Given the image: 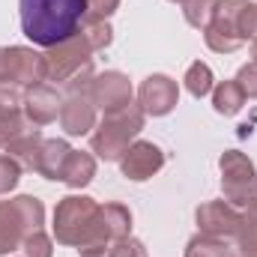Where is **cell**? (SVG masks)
Here are the masks:
<instances>
[{"instance_id": "ffe728a7", "label": "cell", "mask_w": 257, "mask_h": 257, "mask_svg": "<svg viewBox=\"0 0 257 257\" xmlns=\"http://www.w3.org/2000/svg\"><path fill=\"white\" fill-rule=\"evenodd\" d=\"M183 81H186V90L192 93L194 99L209 96L212 87H215V84H212V69L206 63H200V60H194V63L186 69V78H183Z\"/></svg>"}, {"instance_id": "2e32d148", "label": "cell", "mask_w": 257, "mask_h": 257, "mask_svg": "<svg viewBox=\"0 0 257 257\" xmlns=\"http://www.w3.org/2000/svg\"><path fill=\"white\" fill-rule=\"evenodd\" d=\"M42 132L39 128H27L24 135H18L9 147H6V153L21 165V168H27V171H36V159H39V147H42Z\"/></svg>"}, {"instance_id": "30bf717a", "label": "cell", "mask_w": 257, "mask_h": 257, "mask_svg": "<svg viewBox=\"0 0 257 257\" xmlns=\"http://www.w3.org/2000/svg\"><path fill=\"white\" fill-rule=\"evenodd\" d=\"M177 99H180V87L168 75H150L138 87V108L144 114H150V117L171 114L177 108Z\"/></svg>"}, {"instance_id": "8fae6325", "label": "cell", "mask_w": 257, "mask_h": 257, "mask_svg": "<svg viewBox=\"0 0 257 257\" xmlns=\"http://www.w3.org/2000/svg\"><path fill=\"white\" fill-rule=\"evenodd\" d=\"M242 212L227 203V200H209L203 206H197V227L203 236H215V239H236Z\"/></svg>"}, {"instance_id": "e0dca14e", "label": "cell", "mask_w": 257, "mask_h": 257, "mask_svg": "<svg viewBox=\"0 0 257 257\" xmlns=\"http://www.w3.org/2000/svg\"><path fill=\"white\" fill-rule=\"evenodd\" d=\"M93 177H96V159L90 153H75L72 150L63 171V183L69 189H84V186L93 183Z\"/></svg>"}, {"instance_id": "ba28073f", "label": "cell", "mask_w": 257, "mask_h": 257, "mask_svg": "<svg viewBox=\"0 0 257 257\" xmlns=\"http://www.w3.org/2000/svg\"><path fill=\"white\" fill-rule=\"evenodd\" d=\"M0 81L12 87H33L45 81V60L39 51L24 48V45H9L0 48Z\"/></svg>"}, {"instance_id": "83f0119b", "label": "cell", "mask_w": 257, "mask_h": 257, "mask_svg": "<svg viewBox=\"0 0 257 257\" xmlns=\"http://www.w3.org/2000/svg\"><path fill=\"white\" fill-rule=\"evenodd\" d=\"M18 108H24V90L0 81V114H6V111H18Z\"/></svg>"}, {"instance_id": "e575fe53", "label": "cell", "mask_w": 257, "mask_h": 257, "mask_svg": "<svg viewBox=\"0 0 257 257\" xmlns=\"http://www.w3.org/2000/svg\"><path fill=\"white\" fill-rule=\"evenodd\" d=\"M105 257H108V254H105Z\"/></svg>"}, {"instance_id": "277c9868", "label": "cell", "mask_w": 257, "mask_h": 257, "mask_svg": "<svg viewBox=\"0 0 257 257\" xmlns=\"http://www.w3.org/2000/svg\"><path fill=\"white\" fill-rule=\"evenodd\" d=\"M42 60H45V81H54L66 93H81L93 81V48L81 33L51 45L42 54Z\"/></svg>"}, {"instance_id": "d6986e66", "label": "cell", "mask_w": 257, "mask_h": 257, "mask_svg": "<svg viewBox=\"0 0 257 257\" xmlns=\"http://www.w3.org/2000/svg\"><path fill=\"white\" fill-rule=\"evenodd\" d=\"M245 102H248V99H245L242 87L236 84V78H233V81H221L218 87H212V108H215L221 117L239 114Z\"/></svg>"}, {"instance_id": "44dd1931", "label": "cell", "mask_w": 257, "mask_h": 257, "mask_svg": "<svg viewBox=\"0 0 257 257\" xmlns=\"http://www.w3.org/2000/svg\"><path fill=\"white\" fill-rule=\"evenodd\" d=\"M78 33L87 39V45H90L93 51H102V48H108V45H111V39H114V30H111V24H108V21H102V18H84Z\"/></svg>"}, {"instance_id": "6da1fadb", "label": "cell", "mask_w": 257, "mask_h": 257, "mask_svg": "<svg viewBox=\"0 0 257 257\" xmlns=\"http://www.w3.org/2000/svg\"><path fill=\"white\" fill-rule=\"evenodd\" d=\"M54 236L78 248L81 257H105L111 242L102 227V206L87 194H69L54 209Z\"/></svg>"}, {"instance_id": "836d02e7", "label": "cell", "mask_w": 257, "mask_h": 257, "mask_svg": "<svg viewBox=\"0 0 257 257\" xmlns=\"http://www.w3.org/2000/svg\"><path fill=\"white\" fill-rule=\"evenodd\" d=\"M171 3H180V0H171Z\"/></svg>"}, {"instance_id": "4316f807", "label": "cell", "mask_w": 257, "mask_h": 257, "mask_svg": "<svg viewBox=\"0 0 257 257\" xmlns=\"http://www.w3.org/2000/svg\"><path fill=\"white\" fill-rule=\"evenodd\" d=\"M21 248H24V257H51L54 254V242H51V236H48L45 230L30 233Z\"/></svg>"}, {"instance_id": "8992f818", "label": "cell", "mask_w": 257, "mask_h": 257, "mask_svg": "<svg viewBox=\"0 0 257 257\" xmlns=\"http://www.w3.org/2000/svg\"><path fill=\"white\" fill-rule=\"evenodd\" d=\"M42 218H45V206L30 194L0 200V254L18 251L30 233L42 230Z\"/></svg>"}, {"instance_id": "d4e9b609", "label": "cell", "mask_w": 257, "mask_h": 257, "mask_svg": "<svg viewBox=\"0 0 257 257\" xmlns=\"http://www.w3.org/2000/svg\"><path fill=\"white\" fill-rule=\"evenodd\" d=\"M180 6H183L186 21H189L192 27H197V30H203V27L209 24V18H212L215 0H180Z\"/></svg>"}, {"instance_id": "603a6c76", "label": "cell", "mask_w": 257, "mask_h": 257, "mask_svg": "<svg viewBox=\"0 0 257 257\" xmlns=\"http://www.w3.org/2000/svg\"><path fill=\"white\" fill-rule=\"evenodd\" d=\"M236 248L239 257H257V212H245L236 230Z\"/></svg>"}, {"instance_id": "4fadbf2b", "label": "cell", "mask_w": 257, "mask_h": 257, "mask_svg": "<svg viewBox=\"0 0 257 257\" xmlns=\"http://www.w3.org/2000/svg\"><path fill=\"white\" fill-rule=\"evenodd\" d=\"M60 93L51 87V84H33L24 90V117L33 123V126H48L60 117Z\"/></svg>"}, {"instance_id": "1f68e13d", "label": "cell", "mask_w": 257, "mask_h": 257, "mask_svg": "<svg viewBox=\"0 0 257 257\" xmlns=\"http://www.w3.org/2000/svg\"><path fill=\"white\" fill-rule=\"evenodd\" d=\"M248 212H257V189H254V194H251V200H248Z\"/></svg>"}, {"instance_id": "5b68a950", "label": "cell", "mask_w": 257, "mask_h": 257, "mask_svg": "<svg viewBox=\"0 0 257 257\" xmlns=\"http://www.w3.org/2000/svg\"><path fill=\"white\" fill-rule=\"evenodd\" d=\"M147 114L138 108V105H128L123 111H114V114H105L102 123H96L93 135H90V147L99 159L105 162H120L123 153L135 144V138L141 135Z\"/></svg>"}, {"instance_id": "5bb4252c", "label": "cell", "mask_w": 257, "mask_h": 257, "mask_svg": "<svg viewBox=\"0 0 257 257\" xmlns=\"http://www.w3.org/2000/svg\"><path fill=\"white\" fill-rule=\"evenodd\" d=\"M60 126L66 135H87L96 128V105L90 102L87 90L81 93H69L60 105Z\"/></svg>"}, {"instance_id": "cb8c5ba5", "label": "cell", "mask_w": 257, "mask_h": 257, "mask_svg": "<svg viewBox=\"0 0 257 257\" xmlns=\"http://www.w3.org/2000/svg\"><path fill=\"white\" fill-rule=\"evenodd\" d=\"M27 123H30V120L24 117V108L0 114V150H6L18 135H24V132H27Z\"/></svg>"}, {"instance_id": "7c38bea8", "label": "cell", "mask_w": 257, "mask_h": 257, "mask_svg": "<svg viewBox=\"0 0 257 257\" xmlns=\"http://www.w3.org/2000/svg\"><path fill=\"white\" fill-rule=\"evenodd\" d=\"M165 168V153L153 141H135L120 159V171L132 183H144Z\"/></svg>"}, {"instance_id": "ac0fdd59", "label": "cell", "mask_w": 257, "mask_h": 257, "mask_svg": "<svg viewBox=\"0 0 257 257\" xmlns=\"http://www.w3.org/2000/svg\"><path fill=\"white\" fill-rule=\"evenodd\" d=\"M102 227H105V236L108 242L114 245L117 239H126L132 233V212L123 203H105L102 206Z\"/></svg>"}, {"instance_id": "d6a6232c", "label": "cell", "mask_w": 257, "mask_h": 257, "mask_svg": "<svg viewBox=\"0 0 257 257\" xmlns=\"http://www.w3.org/2000/svg\"><path fill=\"white\" fill-rule=\"evenodd\" d=\"M251 63H257V36L251 39Z\"/></svg>"}, {"instance_id": "9c48e42d", "label": "cell", "mask_w": 257, "mask_h": 257, "mask_svg": "<svg viewBox=\"0 0 257 257\" xmlns=\"http://www.w3.org/2000/svg\"><path fill=\"white\" fill-rule=\"evenodd\" d=\"M87 96L90 102L105 111V114H114V111H123L132 105V81H128L123 72H102V75H93L90 87H87Z\"/></svg>"}, {"instance_id": "7402d4cb", "label": "cell", "mask_w": 257, "mask_h": 257, "mask_svg": "<svg viewBox=\"0 0 257 257\" xmlns=\"http://www.w3.org/2000/svg\"><path fill=\"white\" fill-rule=\"evenodd\" d=\"M183 257H233V251H230V245H227L224 239L197 233L192 242L186 245V254Z\"/></svg>"}, {"instance_id": "4dcf8cb0", "label": "cell", "mask_w": 257, "mask_h": 257, "mask_svg": "<svg viewBox=\"0 0 257 257\" xmlns=\"http://www.w3.org/2000/svg\"><path fill=\"white\" fill-rule=\"evenodd\" d=\"M120 9V0H87V15L84 18H102L108 21Z\"/></svg>"}, {"instance_id": "52a82bcc", "label": "cell", "mask_w": 257, "mask_h": 257, "mask_svg": "<svg viewBox=\"0 0 257 257\" xmlns=\"http://www.w3.org/2000/svg\"><path fill=\"white\" fill-rule=\"evenodd\" d=\"M221 168V192H224V200L233 203L236 209L239 206H248L251 194L257 189V171H254V162L239 153V150H227L218 162Z\"/></svg>"}, {"instance_id": "f546056e", "label": "cell", "mask_w": 257, "mask_h": 257, "mask_svg": "<svg viewBox=\"0 0 257 257\" xmlns=\"http://www.w3.org/2000/svg\"><path fill=\"white\" fill-rule=\"evenodd\" d=\"M236 84L242 87L245 99H257V63H245L236 72Z\"/></svg>"}, {"instance_id": "484cf974", "label": "cell", "mask_w": 257, "mask_h": 257, "mask_svg": "<svg viewBox=\"0 0 257 257\" xmlns=\"http://www.w3.org/2000/svg\"><path fill=\"white\" fill-rule=\"evenodd\" d=\"M21 171H24V168H21L9 153H0V194H9L15 186H18Z\"/></svg>"}, {"instance_id": "9a60e30c", "label": "cell", "mask_w": 257, "mask_h": 257, "mask_svg": "<svg viewBox=\"0 0 257 257\" xmlns=\"http://www.w3.org/2000/svg\"><path fill=\"white\" fill-rule=\"evenodd\" d=\"M72 156V147L54 138V141H42L39 147V159H36V174H42L45 180H60L63 183V171H66V162Z\"/></svg>"}, {"instance_id": "f1b7e54d", "label": "cell", "mask_w": 257, "mask_h": 257, "mask_svg": "<svg viewBox=\"0 0 257 257\" xmlns=\"http://www.w3.org/2000/svg\"><path fill=\"white\" fill-rule=\"evenodd\" d=\"M108 257H147V248H144V242H138L135 236H126V239H117V242L108 248Z\"/></svg>"}, {"instance_id": "3957f363", "label": "cell", "mask_w": 257, "mask_h": 257, "mask_svg": "<svg viewBox=\"0 0 257 257\" xmlns=\"http://www.w3.org/2000/svg\"><path fill=\"white\" fill-rule=\"evenodd\" d=\"M257 36V3L251 0H215L212 18L203 27V39L218 54H233Z\"/></svg>"}, {"instance_id": "7a4b0ae2", "label": "cell", "mask_w": 257, "mask_h": 257, "mask_svg": "<svg viewBox=\"0 0 257 257\" xmlns=\"http://www.w3.org/2000/svg\"><path fill=\"white\" fill-rule=\"evenodd\" d=\"M87 15V0H21V30L33 45L51 48L72 39Z\"/></svg>"}]
</instances>
